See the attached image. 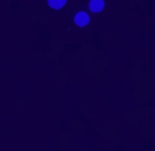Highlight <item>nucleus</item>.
I'll list each match as a JSON object with an SVG mask.
<instances>
[{
	"mask_svg": "<svg viewBox=\"0 0 155 151\" xmlns=\"http://www.w3.org/2000/svg\"><path fill=\"white\" fill-rule=\"evenodd\" d=\"M89 8L92 12H100L104 8V2L103 0H91L89 2Z\"/></svg>",
	"mask_w": 155,
	"mask_h": 151,
	"instance_id": "2",
	"label": "nucleus"
},
{
	"mask_svg": "<svg viewBox=\"0 0 155 151\" xmlns=\"http://www.w3.org/2000/svg\"><path fill=\"white\" fill-rule=\"evenodd\" d=\"M48 4H50V7H52V8L58 10V8H62V7L64 6V3H66V0H47Z\"/></svg>",
	"mask_w": 155,
	"mask_h": 151,
	"instance_id": "3",
	"label": "nucleus"
},
{
	"mask_svg": "<svg viewBox=\"0 0 155 151\" xmlns=\"http://www.w3.org/2000/svg\"><path fill=\"white\" fill-rule=\"evenodd\" d=\"M74 22H76L77 26H81V28L85 26L87 23H89V15H88L87 12H84V11L77 12L76 18H74Z\"/></svg>",
	"mask_w": 155,
	"mask_h": 151,
	"instance_id": "1",
	"label": "nucleus"
}]
</instances>
